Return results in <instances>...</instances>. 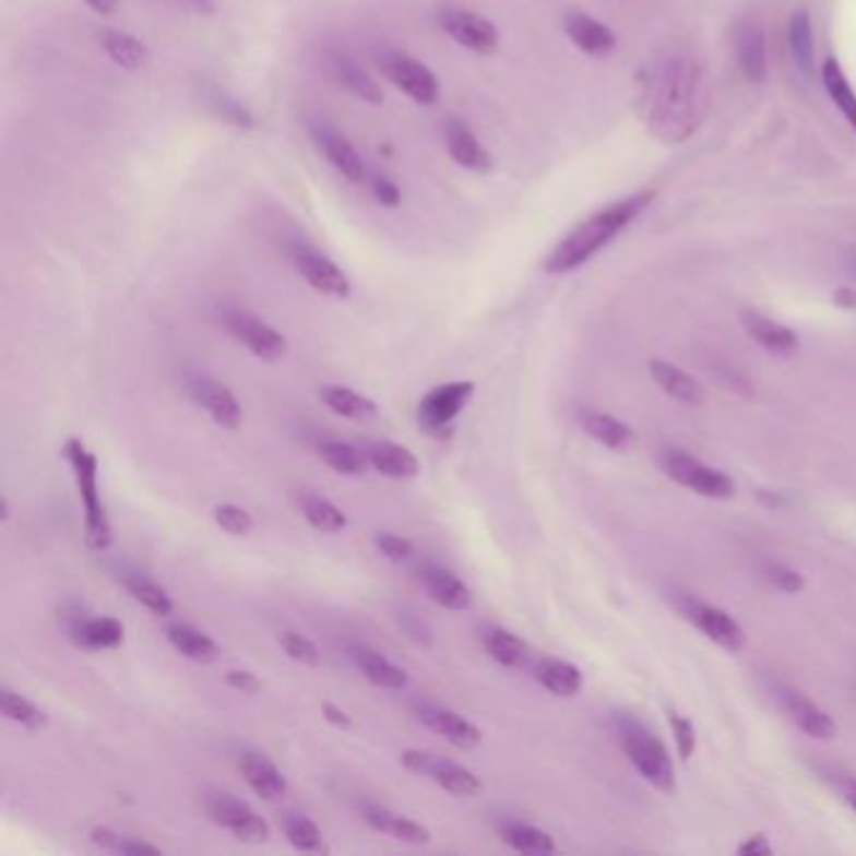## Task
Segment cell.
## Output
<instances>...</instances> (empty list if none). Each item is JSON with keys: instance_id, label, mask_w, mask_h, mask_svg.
Masks as SVG:
<instances>
[{"instance_id": "obj_37", "label": "cell", "mask_w": 856, "mask_h": 856, "mask_svg": "<svg viewBox=\"0 0 856 856\" xmlns=\"http://www.w3.org/2000/svg\"><path fill=\"white\" fill-rule=\"evenodd\" d=\"M319 455L326 465H330L334 473L340 475H365L369 467L367 452L357 450L355 444L342 442V440H324L319 444Z\"/></svg>"}, {"instance_id": "obj_49", "label": "cell", "mask_w": 856, "mask_h": 856, "mask_svg": "<svg viewBox=\"0 0 856 856\" xmlns=\"http://www.w3.org/2000/svg\"><path fill=\"white\" fill-rule=\"evenodd\" d=\"M377 550L382 552L384 558L392 560V563H402V560H407L413 556V543L400 538V535H392V533H380L374 538Z\"/></svg>"}, {"instance_id": "obj_55", "label": "cell", "mask_w": 856, "mask_h": 856, "mask_svg": "<svg viewBox=\"0 0 856 856\" xmlns=\"http://www.w3.org/2000/svg\"><path fill=\"white\" fill-rule=\"evenodd\" d=\"M844 801L856 811V782H849L844 786Z\"/></svg>"}, {"instance_id": "obj_25", "label": "cell", "mask_w": 856, "mask_h": 856, "mask_svg": "<svg viewBox=\"0 0 856 856\" xmlns=\"http://www.w3.org/2000/svg\"><path fill=\"white\" fill-rule=\"evenodd\" d=\"M651 377L658 382V388L683 405H701L706 392H703L701 382L693 374H688L686 369L678 365H670L666 359H651Z\"/></svg>"}, {"instance_id": "obj_36", "label": "cell", "mask_w": 856, "mask_h": 856, "mask_svg": "<svg viewBox=\"0 0 856 856\" xmlns=\"http://www.w3.org/2000/svg\"><path fill=\"white\" fill-rule=\"evenodd\" d=\"M500 839L508 846H513L515 852L523 854H552L556 852V842L548 832L535 829L531 824H520V821H502L498 827Z\"/></svg>"}, {"instance_id": "obj_33", "label": "cell", "mask_w": 856, "mask_h": 856, "mask_svg": "<svg viewBox=\"0 0 856 856\" xmlns=\"http://www.w3.org/2000/svg\"><path fill=\"white\" fill-rule=\"evenodd\" d=\"M352 658H355L357 668L362 670L369 683L388 688V691H402L407 688V674L400 666H394L392 661H388L382 653L369 651V649H355L352 651Z\"/></svg>"}, {"instance_id": "obj_52", "label": "cell", "mask_w": 856, "mask_h": 856, "mask_svg": "<svg viewBox=\"0 0 856 856\" xmlns=\"http://www.w3.org/2000/svg\"><path fill=\"white\" fill-rule=\"evenodd\" d=\"M98 15H114L119 11V0H83Z\"/></svg>"}, {"instance_id": "obj_42", "label": "cell", "mask_w": 856, "mask_h": 856, "mask_svg": "<svg viewBox=\"0 0 856 856\" xmlns=\"http://www.w3.org/2000/svg\"><path fill=\"white\" fill-rule=\"evenodd\" d=\"M284 834H287L289 844L299 852H326L324 836L319 832V827L312 819L301 817V813H289L284 819Z\"/></svg>"}, {"instance_id": "obj_26", "label": "cell", "mask_w": 856, "mask_h": 856, "mask_svg": "<svg viewBox=\"0 0 856 856\" xmlns=\"http://www.w3.org/2000/svg\"><path fill=\"white\" fill-rule=\"evenodd\" d=\"M365 821L374 829V832L392 836V839H397V842H405V844H427L432 839L430 829L419 824V821L402 817V813H394L384 807H367Z\"/></svg>"}, {"instance_id": "obj_5", "label": "cell", "mask_w": 856, "mask_h": 856, "mask_svg": "<svg viewBox=\"0 0 856 856\" xmlns=\"http://www.w3.org/2000/svg\"><path fill=\"white\" fill-rule=\"evenodd\" d=\"M661 467L666 469L670 480H676L678 485H683V488L703 495V498H713V500L734 498V490H736L734 480L724 473V469L703 465L701 460H696L683 450L668 448L661 455Z\"/></svg>"}, {"instance_id": "obj_15", "label": "cell", "mask_w": 856, "mask_h": 856, "mask_svg": "<svg viewBox=\"0 0 856 856\" xmlns=\"http://www.w3.org/2000/svg\"><path fill=\"white\" fill-rule=\"evenodd\" d=\"M444 148L452 156V162L463 166V169L473 174H488L492 171V156L490 151L480 144V139L475 136V131L469 129L465 121L448 119L442 129Z\"/></svg>"}, {"instance_id": "obj_21", "label": "cell", "mask_w": 856, "mask_h": 856, "mask_svg": "<svg viewBox=\"0 0 856 856\" xmlns=\"http://www.w3.org/2000/svg\"><path fill=\"white\" fill-rule=\"evenodd\" d=\"M239 769L251 792L262 796L264 801H280L282 796H287L289 792L287 778L282 776V771L276 769L264 753H257V751L241 753Z\"/></svg>"}, {"instance_id": "obj_6", "label": "cell", "mask_w": 856, "mask_h": 856, "mask_svg": "<svg viewBox=\"0 0 856 856\" xmlns=\"http://www.w3.org/2000/svg\"><path fill=\"white\" fill-rule=\"evenodd\" d=\"M380 71L394 88L402 91L407 98H413L419 106H432L440 96V83L423 61H417L415 56L405 54V50H384L377 58Z\"/></svg>"}, {"instance_id": "obj_53", "label": "cell", "mask_w": 856, "mask_h": 856, "mask_svg": "<svg viewBox=\"0 0 856 856\" xmlns=\"http://www.w3.org/2000/svg\"><path fill=\"white\" fill-rule=\"evenodd\" d=\"M324 718L334 726H349L352 724V718L347 716V713L337 706H332V703H324Z\"/></svg>"}, {"instance_id": "obj_43", "label": "cell", "mask_w": 856, "mask_h": 856, "mask_svg": "<svg viewBox=\"0 0 856 856\" xmlns=\"http://www.w3.org/2000/svg\"><path fill=\"white\" fill-rule=\"evenodd\" d=\"M126 585H129L131 595L141 603V606H146L151 613H156V616H171L174 603L169 598V593H166L162 585H156L154 581H148V578H144V575L129 578Z\"/></svg>"}, {"instance_id": "obj_9", "label": "cell", "mask_w": 856, "mask_h": 856, "mask_svg": "<svg viewBox=\"0 0 856 856\" xmlns=\"http://www.w3.org/2000/svg\"><path fill=\"white\" fill-rule=\"evenodd\" d=\"M473 392H475V384L469 380L444 382L438 384V388H432L423 400H419V407H417L419 427L430 435L448 432V427L463 415V409L467 407Z\"/></svg>"}, {"instance_id": "obj_1", "label": "cell", "mask_w": 856, "mask_h": 856, "mask_svg": "<svg viewBox=\"0 0 856 856\" xmlns=\"http://www.w3.org/2000/svg\"><path fill=\"white\" fill-rule=\"evenodd\" d=\"M706 75L699 58L670 54L649 69L638 111L653 136L663 144H683L706 116Z\"/></svg>"}, {"instance_id": "obj_17", "label": "cell", "mask_w": 856, "mask_h": 856, "mask_svg": "<svg viewBox=\"0 0 856 856\" xmlns=\"http://www.w3.org/2000/svg\"><path fill=\"white\" fill-rule=\"evenodd\" d=\"M736 61L738 69L751 83H763L769 79L766 61V33L759 21H744L736 28Z\"/></svg>"}, {"instance_id": "obj_18", "label": "cell", "mask_w": 856, "mask_h": 856, "mask_svg": "<svg viewBox=\"0 0 856 856\" xmlns=\"http://www.w3.org/2000/svg\"><path fill=\"white\" fill-rule=\"evenodd\" d=\"M563 28L568 33V38L583 50V54L593 58H606L618 46L616 33H613L606 23H601L593 15H587L583 11H570L563 19Z\"/></svg>"}, {"instance_id": "obj_22", "label": "cell", "mask_w": 856, "mask_h": 856, "mask_svg": "<svg viewBox=\"0 0 856 856\" xmlns=\"http://www.w3.org/2000/svg\"><path fill=\"white\" fill-rule=\"evenodd\" d=\"M419 581H423L427 595H430V598L442 608L467 610L473 606V591H469V587L460 581L450 568L425 566Z\"/></svg>"}, {"instance_id": "obj_7", "label": "cell", "mask_w": 856, "mask_h": 856, "mask_svg": "<svg viewBox=\"0 0 856 856\" xmlns=\"http://www.w3.org/2000/svg\"><path fill=\"white\" fill-rule=\"evenodd\" d=\"M289 262L297 274L305 280L314 292L324 294V297L347 299L352 294L349 276L342 272V266L309 245H292L287 249Z\"/></svg>"}, {"instance_id": "obj_11", "label": "cell", "mask_w": 856, "mask_h": 856, "mask_svg": "<svg viewBox=\"0 0 856 856\" xmlns=\"http://www.w3.org/2000/svg\"><path fill=\"white\" fill-rule=\"evenodd\" d=\"M438 19L440 28L469 54L492 56L500 48L498 25L485 19V15L465 11V8H442Z\"/></svg>"}, {"instance_id": "obj_31", "label": "cell", "mask_w": 856, "mask_h": 856, "mask_svg": "<svg viewBox=\"0 0 856 856\" xmlns=\"http://www.w3.org/2000/svg\"><path fill=\"white\" fill-rule=\"evenodd\" d=\"M480 641L483 649L488 651V656L506 668H523L527 658H531L527 645L520 641L515 633H510L500 626H483Z\"/></svg>"}, {"instance_id": "obj_14", "label": "cell", "mask_w": 856, "mask_h": 856, "mask_svg": "<svg viewBox=\"0 0 856 856\" xmlns=\"http://www.w3.org/2000/svg\"><path fill=\"white\" fill-rule=\"evenodd\" d=\"M312 139H314L317 148L324 154L326 162H330L334 169L344 176V179L352 181V183H362L369 179L365 158L357 154V148L352 146L349 141L342 136V133H337L324 123H314Z\"/></svg>"}, {"instance_id": "obj_40", "label": "cell", "mask_w": 856, "mask_h": 856, "mask_svg": "<svg viewBox=\"0 0 856 856\" xmlns=\"http://www.w3.org/2000/svg\"><path fill=\"white\" fill-rule=\"evenodd\" d=\"M299 506H301V513H305L307 523L317 527V531L322 533H340L344 525H347V518H344L342 510L330 502L322 495L317 492H305L299 498Z\"/></svg>"}, {"instance_id": "obj_3", "label": "cell", "mask_w": 856, "mask_h": 856, "mask_svg": "<svg viewBox=\"0 0 856 856\" xmlns=\"http://www.w3.org/2000/svg\"><path fill=\"white\" fill-rule=\"evenodd\" d=\"M66 460L73 469L75 488H79L83 513H86V540L94 550H106L114 543L111 525H108L104 502L98 495V463L96 455L79 438L66 442Z\"/></svg>"}, {"instance_id": "obj_41", "label": "cell", "mask_w": 856, "mask_h": 856, "mask_svg": "<svg viewBox=\"0 0 856 856\" xmlns=\"http://www.w3.org/2000/svg\"><path fill=\"white\" fill-rule=\"evenodd\" d=\"M0 709H3L5 718H11L13 724H21L23 728H28V732H40V728L48 726L46 711H40L36 703L11 691V688L0 691Z\"/></svg>"}, {"instance_id": "obj_46", "label": "cell", "mask_w": 856, "mask_h": 856, "mask_svg": "<svg viewBox=\"0 0 856 856\" xmlns=\"http://www.w3.org/2000/svg\"><path fill=\"white\" fill-rule=\"evenodd\" d=\"M766 581L774 585L776 591L788 593V595L801 593L804 587H807V581H804V575L796 573L794 568H788L784 563H771L766 568Z\"/></svg>"}, {"instance_id": "obj_35", "label": "cell", "mask_w": 856, "mask_h": 856, "mask_svg": "<svg viewBox=\"0 0 856 856\" xmlns=\"http://www.w3.org/2000/svg\"><path fill=\"white\" fill-rule=\"evenodd\" d=\"M166 638H169L174 649L189 661L212 663L216 661V656H219V645L214 643V638L189 623H171L166 628Z\"/></svg>"}, {"instance_id": "obj_8", "label": "cell", "mask_w": 856, "mask_h": 856, "mask_svg": "<svg viewBox=\"0 0 856 856\" xmlns=\"http://www.w3.org/2000/svg\"><path fill=\"white\" fill-rule=\"evenodd\" d=\"M402 763H405L407 771H413L417 776L432 778L440 788L455 796H475L483 792L480 778H477L473 771L463 766V763L438 757V753L432 751L409 749L402 753Z\"/></svg>"}, {"instance_id": "obj_20", "label": "cell", "mask_w": 856, "mask_h": 856, "mask_svg": "<svg viewBox=\"0 0 856 856\" xmlns=\"http://www.w3.org/2000/svg\"><path fill=\"white\" fill-rule=\"evenodd\" d=\"M778 699H782V706L786 709L788 718H792L804 734L811 736V738H819V741H829V738H834L836 726H834L832 716H829L827 711H821L817 703H811L807 696L784 686V688H778Z\"/></svg>"}, {"instance_id": "obj_44", "label": "cell", "mask_w": 856, "mask_h": 856, "mask_svg": "<svg viewBox=\"0 0 856 856\" xmlns=\"http://www.w3.org/2000/svg\"><path fill=\"white\" fill-rule=\"evenodd\" d=\"M214 520L222 531L237 535V538H245V535L251 533V527H254V518L239 506H219L214 510Z\"/></svg>"}, {"instance_id": "obj_30", "label": "cell", "mask_w": 856, "mask_h": 856, "mask_svg": "<svg viewBox=\"0 0 856 856\" xmlns=\"http://www.w3.org/2000/svg\"><path fill=\"white\" fill-rule=\"evenodd\" d=\"M319 397L326 407L332 409L334 415H340L344 419H352V423H369L380 415V409L365 394H359L357 390L344 388V384H326V388L319 390Z\"/></svg>"}, {"instance_id": "obj_38", "label": "cell", "mask_w": 856, "mask_h": 856, "mask_svg": "<svg viewBox=\"0 0 856 856\" xmlns=\"http://www.w3.org/2000/svg\"><path fill=\"white\" fill-rule=\"evenodd\" d=\"M788 48L799 71L804 75H811L813 71V31L809 11H796L788 21Z\"/></svg>"}, {"instance_id": "obj_29", "label": "cell", "mask_w": 856, "mask_h": 856, "mask_svg": "<svg viewBox=\"0 0 856 856\" xmlns=\"http://www.w3.org/2000/svg\"><path fill=\"white\" fill-rule=\"evenodd\" d=\"M71 633H73V641L83 645V649L108 651V649H119L123 643L126 631L119 618L98 616V618L75 620Z\"/></svg>"}, {"instance_id": "obj_39", "label": "cell", "mask_w": 856, "mask_h": 856, "mask_svg": "<svg viewBox=\"0 0 856 856\" xmlns=\"http://www.w3.org/2000/svg\"><path fill=\"white\" fill-rule=\"evenodd\" d=\"M821 79H824L827 94L832 96L839 111L846 116V121H849L852 129L856 131V94H854L849 79H846V73L842 71V66H839L834 58H829V61L824 63V69H821Z\"/></svg>"}, {"instance_id": "obj_28", "label": "cell", "mask_w": 856, "mask_h": 856, "mask_svg": "<svg viewBox=\"0 0 856 856\" xmlns=\"http://www.w3.org/2000/svg\"><path fill=\"white\" fill-rule=\"evenodd\" d=\"M332 71H334V79H337L344 88L349 91V94H355L359 100H365V104H372V106H380L382 104V88L380 83L372 79V73L367 69H362L355 58L344 56V54H334L332 56Z\"/></svg>"}, {"instance_id": "obj_47", "label": "cell", "mask_w": 856, "mask_h": 856, "mask_svg": "<svg viewBox=\"0 0 856 856\" xmlns=\"http://www.w3.org/2000/svg\"><path fill=\"white\" fill-rule=\"evenodd\" d=\"M668 721H670V728H674V738H676V749H678V757L683 761L691 759V753L696 749V732H693V724L683 716H678V713L670 711L668 713Z\"/></svg>"}, {"instance_id": "obj_51", "label": "cell", "mask_w": 856, "mask_h": 856, "mask_svg": "<svg viewBox=\"0 0 856 856\" xmlns=\"http://www.w3.org/2000/svg\"><path fill=\"white\" fill-rule=\"evenodd\" d=\"M738 854L741 856H769L771 844L766 842V836L757 834V836H751L749 842H744L741 846H738Z\"/></svg>"}, {"instance_id": "obj_32", "label": "cell", "mask_w": 856, "mask_h": 856, "mask_svg": "<svg viewBox=\"0 0 856 856\" xmlns=\"http://www.w3.org/2000/svg\"><path fill=\"white\" fill-rule=\"evenodd\" d=\"M535 678L543 688L560 699H573L583 688V674L573 663L560 658H540L535 663Z\"/></svg>"}, {"instance_id": "obj_23", "label": "cell", "mask_w": 856, "mask_h": 856, "mask_svg": "<svg viewBox=\"0 0 856 856\" xmlns=\"http://www.w3.org/2000/svg\"><path fill=\"white\" fill-rule=\"evenodd\" d=\"M741 324L746 334H749L753 342H759L763 349L771 352V355L786 357V355H794L796 347H799V337H796L788 326L763 317L761 312H753V309L741 312Z\"/></svg>"}, {"instance_id": "obj_50", "label": "cell", "mask_w": 856, "mask_h": 856, "mask_svg": "<svg viewBox=\"0 0 856 856\" xmlns=\"http://www.w3.org/2000/svg\"><path fill=\"white\" fill-rule=\"evenodd\" d=\"M226 683H229L231 688H237V691H241V693L259 691L257 676L249 674V670H229V674H226Z\"/></svg>"}, {"instance_id": "obj_24", "label": "cell", "mask_w": 856, "mask_h": 856, "mask_svg": "<svg viewBox=\"0 0 856 856\" xmlns=\"http://www.w3.org/2000/svg\"><path fill=\"white\" fill-rule=\"evenodd\" d=\"M367 457L377 473L392 477V480H407V477H415L419 473L417 455L405 444L377 440L367 448Z\"/></svg>"}, {"instance_id": "obj_16", "label": "cell", "mask_w": 856, "mask_h": 856, "mask_svg": "<svg viewBox=\"0 0 856 856\" xmlns=\"http://www.w3.org/2000/svg\"><path fill=\"white\" fill-rule=\"evenodd\" d=\"M417 718L423 721L427 728H432L435 734L444 736V741H450L457 749H473L483 741L480 728L469 724L465 716H460L457 711L448 706H438V703H419Z\"/></svg>"}, {"instance_id": "obj_2", "label": "cell", "mask_w": 856, "mask_h": 856, "mask_svg": "<svg viewBox=\"0 0 856 856\" xmlns=\"http://www.w3.org/2000/svg\"><path fill=\"white\" fill-rule=\"evenodd\" d=\"M653 199H656V191H638V194L618 199L598 209V212L583 219L575 229H570L552 247L548 259L543 262V270L548 274H568L581 270L601 249H606L628 224H633L653 204Z\"/></svg>"}, {"instance_id": "obj_56", "label": "cell", "mask_w": 856, "mask_h": 856, "mask_svg": "<svg viewBox=\"0 0 856 856\" xmlns=\"http://www.w3.org/2000/svg\"><path fill=\"white\" fill-rule=\"evenodd\" d=\"M854 270H856V259H854Z\"/></svg>"}, {"instance_id": "obj_4", "label": "cell", "mask_w": 856, "mask_h": 856, "mask_svg": "<svg viewBox=\"0 0 856 856\" xmlns=\"http://www.w3.org/2000/svg\"><path fill=\"white\" fill-rule=\"evenodd\" d=\"M618 738L623 746L628 761L633 763L645 782L656 786L658 792L670 794L676 788V771L674 761L668 757V749L663 746L656 734H651L641 721L620 718L618 721Z\"/></svg>"}, {"instance_id": "obj_48", "label": "cell", "mask_w": 856, "mask_h": 856, "mask_svg": "<svg viewBox=\"0 0 856 856\" xmlns=\"http://www.w3.org/2000/svg\"><path fill=\"white\" fill-rule=\"evenodd\" d=\"M369 189H372V197L377 199V204L397 209L402 204V191L397 183H394L390 176L384 174H372L369 176Z\"/></svg>"}, {"instance_id": "obj_13", "label": "cell", "mask_w": 856, "mask_h": 856, "mask_svg": "<svg viewBox=\"0 0 856 856\" xmlns=\"http://www.w3.org/2000/svg\"><path fill=\"white\" fill-rule=\"evenodd\" d=\"M681 610L683 616L699 628V631L706 633L713 643L721 645V649L732 653H738L744 649L746 643L744 628L738 626L726 610L709 606V603H701V601H688Z\"/></svg>"}, {"instance_id": "obj_27", "label": "cell", "mask_w": 856, "mask_h": 856, "mask_svg": "<svg viewBox=\"0 0 856 856\" xmlns=\"http://www.w3.org/2000/svg\"><path fill=\"white\" fill-rule=\"evenodd\" d=\"M100 48L106 50V56L123 71H141L148 63V48L144 40H139L131 33L119 28H106L98 36Z\"/></svg>"}, {"instance_id": "obj_54", "label": "cell", "mask_w": 856, "mask_h": 856, "mask_svg": "<svg viewBox=\"0 0 856 856\" xmlns=\"http://www.w3.org/2000/svg\"><path fill=\"white\" fill-rule=\"evenodd\" d=\"M834 301L844 309H856V292L849 287H842L834 292Z\"/></svg>"}, {"instance_id": "obj_34", "label": "cell", "mask_w": 856, "mask_h": 856, "mask_svg": "<svg viewBox=\"0 0 856 856\" xmlns=\"http://www.w3.org/2000/svg\"><path fill=\"white\" fill-rule=\"evenodd\" d=\"M578 419H581L583 430L591 435L595 442L606 444L610 450H623L626 444L633 442L631 427H626L620 419L606 413H598V409H578Z\"/></svg>"}, {"instance_id": "obj_45", "label": "cell", "mask_w": 856, "mask_h": 856, "mask_svg": "<svg viewBox=\"0 0 856 856\" xmlns=\"http://www.w3.org/2000/svg\"><path fill=\"white\" fill-rule=\"evenodd\" d=\"M282 649L287 651V656L297 663H305V666H317L319 663V651L317 645L309 641L307 635H301L297 631H282L280 633Z\"/></svg>"}, {"instance_id": "obj_19", "label": "cell", "mask_w": 856, "mask_h": 856, "mask_svg": "<svg viewBox=\"0 0 856 856\" xmlns=\"http://www.w3.org/2000/svg\"><path fill=\"white\" fill-rule=\"evenodd\" d=\"M191 394L224 430H237L241 425V407L226 384L212 380V377H197V380H191Z\"/></svg>"}, {"instance_id": "obj_12", "label": "cell", "mask_w": 856, "mask_h": 856, "mask_svg": "<svg viewBox=\"0 0 856 856\" xmlns=\"http://www.w3.org/2000/svg\"><path fill=\"white\" fill-rule=\"evenodd\" d=\"M226 330L231 332L234 340H239L245 347L266 362H276L289 352V342L280 330H274L272 324H266L264 319H259L241 309H231L224 317Z\"/></svg>"}, {"instance_id": "obj_10", "label": "cell", "mask_w": 856, "mask_h": 856, "mask_svg": "<svg viewBox=\"0 0 856 856\" xmlns=\"http://www.w3.org/2000/svg\"><path fill=\"white\" fill-rule=\"evenodd\" d=\"M209 819L214 824H219L226 832H231L234 839L245 844H264L270 842L272 829L259 813L249 807L247 801L237 799L231 794H214L206 801Z\"/></svg>"}]
</instances>
